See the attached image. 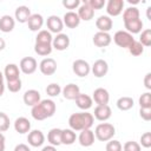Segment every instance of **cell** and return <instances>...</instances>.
Masks as SVG:
<instances>
[{
	"label": "cell",
	"mask_w": 151,
	"mask_h": 151,
	"mask_svg": "<svg viewBox=\"0 0 151 151\" xmlns=\"http://www.w3.org/2000/svg\"><path fill=\"white\" fill-rule=\"evenodd\" d=\"M134 105V101L131 97H120L118 100H117V107L120 110V111H127L130 109H132Z\"/></svg>",
	"instance_id": "1f68e13d"
},
{
	"label": "cell",
	"mask_w": 151,
	"mask_h": 151,
	"mask_svg": "<svg viewBox=\"0 0 151 151\" xmlns=\"http://www.w3.org/2000/svg\"><path fill=\"white\" fill-rule=\"evenodd\" d=\"M94 132L91 130V129H86V130H83L80 131L79 136H78V140H79V144L81 146H85V147H88L91 145H93L94 143Z\"/></svg>",
	"instance_id": "9a60e30c"
},
{
	"label": "cell",
	"mask_w": 151,
	"mask_h": 151,
	"mask_svg": "<svg viewBox=\"0 0 151 151\" xmlns=\"http://www.w3.org/2000/svg\"><path fill=\"white\" fill-rule=\"evenodd\" d=\"M27 142L31 146L33 147H39L44 144L45 142V136L40 130H32L28 132L27 136Z\"/></svg>",
	"instance_id": "4fadbf2b"
},
{
	"label": "cell",
	"mask_w": 151,
	"mask_h": 151,
	"mask_svg": "<svg viewBox=\"0 0 151 151\" xmlns=\"http://www.w3.org/2000/svg\"><path fill=\"white\" fill-rule=\"evenodd\" d=\"M55 110H57V106L52 99H44V100H40L39 104L32 107L31 114L35 120H44L46 118L52 117L55 113Z\"/></svg>",
	"instance_id": "7a4b0ae2"
},
{
	"label": "cell",
	"mask_w": 151,
	"mask_h": 151,
	"mask_svg": "<svg viewBox=\"0 0 151 151\" xmlns=\"http://www.w3.org/2000/svg\"><path fill=\"white\" fill-rule=\"evenodd\" d=\"M112 116L111 107L109 105H97L93 112V117L99 122H106Z\"/></svg>",
	"instance_id": "8fae6325"
},
{
	"label": "cell",
	"mask_w": 151,
	"mask_h": 151,
	"mask_svg": "<svg viewBox=\"0 0 151 151\" xmlns=\"http://www.w3.org/2000/svg\"><path fill=\"white\" fill-rule=\"evenodd\" d=\"M91 71L94 74V77L101 78V77L106 76V73L109 72V65L104 59H98L91 66Z\"/></svg>",
	"instance_id": "5bb4252c"
},
{
	"label": "cell",
	"mask_w": 151,
	"mask_h": 151,
	"mask_svg": "<svg viewBox=\"0 0 151 151\" xmlns=\"http://www.w3.org/2000/svg\"><path fill=\"white\" fill-rule=\"evenodd\" d=\"M5 140H6V138H5V136L0 132V143H5Z\"/></svg>",
	"instance_id": "f5cc1de1"
},
{
	"label": "cell",
	"mask_w": 151,
	"mask_h": 151,
	"mask_svg": "<svg viewBox=\"0 0 151 151\" xmlns=\"http://www.w3.org/2000/svg\"><path fill=\"white\" fill-rule=\"evenodd\" d=\"M14 130L20 134L28 133L31 131V122L25 117H19L14 122Z\"/></svg>",
	"instance_id": "cb8c5ba5"
},
{
	"label": "cell",
	"mask_w": 151,
	"mask_h": 151,
	"mask_svg": "<svg viewBox=\"0 0 151 151\" xmlns=\"http://www.w3.org/2000/svg\"><path fill=\"white\" fill-rule=\"evenodd\" d=\"M46 26H47L50 33L59 34V33H61V31L64 28V22L58 15H50L46 20Z\"/></svg>",
	"instance_id": "52a82bcc"
},
{
	"label": "cell",
	"mask_w": 151,
	"mask_h": 151,
	"mask_svg": "<svg viewBox=\"0 0 151 151\" xmlns=\"http://www.w3.org/2000/svg\"><path fill=\"white\" fill-rule=\"evenodd\" d=\"M124 9V1L123 0H109L106 4V12L107 17H118Z\"/></svg>",
	"instance_id": "9c48e42d"
},
{
	"label": "cell",
	"mask_w": 151,
	"mask_h": 151,
	"mask_svg": "<svg viewBox=\"0 0 151 151\" xmlns=\"http://www.w3.org/2000/svg\"><path fill=\"white\" fill-rule=\"evenodd\" d=\"M61 93L64 96L65 99L67 100H74L77 98V96L80 93V88L78 85L71 83V84H67L64 88H61Z\"/></svg>",
	"instance_id": "7402d4cb"
},
{
	"label": "cell",
	"mask_w": 151,
	"mask_h": 151,
	"mask_svg": "<svg viewBox=\"0 0 151 151\" xmlns=\"http://www.w3.org/2000/svg\"><path fill=\"white\" fill-rule=\"evenodd\" d=\"M74 100H76L77 106H78L80 110H84V111L91 109V107H92V104H93L92 98H91L90 96L85 94V93H79Z\"/></svg>",
	"instance_id": "83f0119b"
},
{
	"label": "cell",
	"mask_w": 151,
	"mask_h": 151,
	"mask_svg": "<svg viewBox=\"0 0 151 151\" xmlns=\"http://www.w3.org/2000/svg\"><path fill=\"white\" fill-rule=\"evenodd\" d=\"M5 47H6V42H5V40L2 38H0V51H2Z\"/></svg>",
	"instance_id": "816d5d0a"
},
{
	"label": "cell",
	"mask_w": 151,
	"mask_h": 151,
	"mask_svg": "<svg viewBox=\"0 0 151 151\" xmlns=\"http://www.w3.org/2000/svg\"><path fill=\"white\" fill-rule=\"evenodd\" d=\"M124 26L126 28V32H129L130 34H137V33H140L143 29V21L140 18L127 20V21H124Z\"/></svg>",
	"instance_id": "484cf974"
},
{
	"label": "cell",
	"mask_w": 151,
	"mask_h": 151,
	"mask_svg": "<svg viewBox=\"0 0 151 151\" xmlns=\"http://www.w3.org/2000/svg\"><path fill=\"white\" fill-rule=\"evenodd\" d=\"M0 151H5V143H0Z\"/></svg>",
	"instance_id": "db71d44e"
},
{
	"label": "cell",
	"mask_w": 151,
	"mask_h": 151,
	"mask_svg": "<svg viewBox=\"0 0 151 151\" xmlns=\"http://www.w3.org/2000/svg\"><path fill=\"white\" fill-rule=\"evenodd\" d=\"M113 41L117 46L122 47V48H129L130 45L134 41V38L132 37V34H130L126 31H117L113 35Z\"/></svg>",
	"instance_id": "277c9868"
},
{
	"label": "cell",
	"mask_w": 151,
	"mask_h": 151,
	"mask_svg": "<svg viewBox=\"0 0 151 151\" xmlns=\"http://www.w3.org/2000/svg\"><path fill=\"white\" fill-rule=\"evenodd\" d=\"M4 73L0 71V97L4 94L5 92V83H4Z\"/></svg>",
	"instance_id": "c3c4849f"
},
{
	"label": "cell",
	"mask_w": 151,
	"mask_h": 151,
	"mask_svg": "<svg viewBox=\"0 0 151 151\" xmlns=\"http://www.w3.org/2000/svg\"><path fill=\"white\" fill-rule=\"evenodd\" d=\"M52 33H50L47 29H41L38 32L35 37V44H46V45H52Z\"/></svg>",
	"instance_id": "4dcf8cb0"
},
{
	"label": "cell",
	"mask_w": 151,
	"mask_h": 151,
	"mask_svg": "<svg viewBox=\"0 0 151 151\" xmlns=\"http://www.w3.org/2000/svg\"><path fill=\"white\" fill-rule=\"evenodd\" d=\"M15 26V19L8 14H5L0 18V31L4 33H9Z\"/></svg>",
	"instance_id": "4316f807"
},
{
	"label": "cell",
	"mask_w": 151,
	"mask_h": 151,
	"mask_svg": "<svg viewBox=\"0 0 151 151\" xmlns=\"http://www.w3.org/2000/svg\"><path fill=\"white\" fill-rule=\"evenodd\" d=\"M88 5L92 7L93 11L96 9H101L106 4H105V0H87Z\"/></svg>",
	"instance_id": "f6af8a7d"
},
{
	"label": "cell",
	"mask_w": 151,
	"mask_h": 151,
	"mask_svg": "<svg viewBox=\"0 0 151 151\" xmlns=\"http://www.w3.org/2000/svg\"><path fill=\"white\" fill-rule=\"evenodd\" d=\"M139 106L142 109H151V93L150 92H144L139 97Z\"/></svg>",
	"instance_id": "74e56055"
},
{
	"label": "cell",
	"mask_w": 151,
	"mask_h": 151,
	"mask_svg": "<svg viewBox=\"0 0 151 151\" xmlns=\"http://www.w3.org/2000/svg\"><path fill=\"white\" fill-rule=\"evenodd\" d=\"M21 79H17V80H12V81H7V88L9 92L17 93L21 90Z\"/></svg>",
	"instance_id": "60d3db41"
},
{
	"label": "cell",
	"mask_w": 151,
	"mask_h": 151,
	"mask_svg": "<svg viewBox=\"0 0 151 151\" xmlns=\"http://www.w3.org/2000/svg\"><path fill=\"white\" fill-rule=\"evenodd\" d=\"M4 77L7 81L20 79V68L15 64H7L4 71Z\"/></svg>",
	"instance_id": "ffe728a7"
},
{
	"label": "cell",
	"mask_w": 151,
	"mask_h": 151,
	"mask_svg": "<svg viewBox=\"0 0 151 151\" xmlns=\"http://www.w3.org/2000/svg\"><path fill=\"white\" fill-rule=\"evenodd\" d=\"M38 67V63L33 57H25L20 60L19 64V68L22 73L25 74H32L37 71Z\"/></svg>",
	"instance_id": "8992f818"
},
{
	"label": "cell",
	"mask_w": 151,
	"mask_h": 151,
	"mask_svg": "<svg viewBox=\"0 0 151 151\" xmlns=\"http://www.w3.org/2000/svg\"><path fill=\"white\" fill-rule=\"evenodd\" d=\"M92 41L97 47H106L111 44L112 37L110 35V33H106V32H97L93 35Z\"/></svg>",
	"instance_id": "ac0fdd59"
},
{
	"label": "cell",
	"mask_w": 151,
	"mask_h": 151,
	"mask_svg": "<svg viewBox=\"0 0 151 151\" xmlns=\"http://www.w3.org/2000/svg\"><path fill=\"white\" fill-rule=\"evenodd\" d=\"M106 151H123V145L119 140L111 139L106 144Z\"/></svg>",
	"instance_id": "ab89813d"
},
{
	"label": "cell",
	"mask_w": 151,
	"mask_h": 151,
	"mask_svg": "<svg viewBox=\"0 0 151 151\" xmlns=\"http://www.w3.org/2000/svg\"><path fill=\"white\" fill-rule=\"evenodd\" d=\"M144 85L147 90H151V73H146L145 74V78H144Z\"/></svg>",
	"instance_id": "7dc6e473"
},
{
	"label": "cell",
	"mask_w": 151,
	"mask_h": 151,
	"mask_svg": "<svg viewBox=\"0 0 151 151\" xmlns=\"http://www.w3.org/2000/svg\"><path fill=\"white\" fill-rule=\"evenodd\" d=\"M26 24L32 32H38V31H41V27L44 25V18L41 14H38V13L31 14V17Z\"/></svg>",
	"instance_id": "d6986e66"
},
{
	"label": "cell",
	"mask_w": 151,
	"mask_h": 151,
	"mask_svg": "<svg viewBox=\"0 0 151 151\" xmlns=\"http://www.w3.org/2000/svg\"><path fill=\"white\" fill-rule=\"evenodd\" d=\"M133 19H139V9L137 7H127L123 12V21L127 20H133Z\"/></svg>",
	"instance_id": "d6a6232c"
},
{
	"label": "cell",
	"mask_w": 151,
	"mask_h": 151,
	"mask_svg": "<svg viewBox=\"0 0 151 151\" xmlns=\"http://www.w3.org/2000/svg\"><path fill=\"white\" fill-rule=\"evenodd\" d=\"M22 99H24V103H25V105H27V106H31V107H33V106H35L37 104H39L40 103V93H39V91H37V90H27L25 93H24V97H22Z\"/></svg>",
	"instance_id": "e0dca14e"
},
{
	"label": "cell",
	"mask_w": 151,
	"mask_h": 151,
	"mask_svg": "<svg viewBox=\"0 0 151 151\" xmlns=\"http://www.w3.org/2000/svg\"><path fill=\"white\" fill-rule=\"evenodd\" d=\"M52 50H53L52 45H46V44H35L34 45V52L41 57L50 55L52 53Z\"/></svg>",
	"instance_id": "836d02e7"
},
{
	"label": "cell",
	"mask_w": 151,
	"mask_h": 151,
	"mask_svg": "<svg viewBox=\"0 0 151 151\" xmlns=\"http://www.w3.org/2000/svg\"><path fill=\"white\" fill-rule=\"evenodd\" d=\"M47 142L50 143V145L53 146H59L61 144V129H51L47 133Z\"/></svg>",
	"instance_id": "f1b7e54d"
},
{
	"label": "cell",
	"mask_w": 151,
	"mask_h": 151,
	"mask_svg": "<svg viewBox=\"0 0 151 151\" xmlns=\"http://www.w3.org/2000/svg\"><path fill=\"white\" fill-rule=\"evenodd\" d=\"M127 50H129V52H130L132 55H134V57H139V55L143 54V52H144V46H143L139 41L134 40V41L130 45V47H129Z\"/></svg>",
	"instance_id": "d590c367"
},
{
	"label": "cell",
	"mask_w": 151,
	"mask_h": 151,
	"mask_svg": "<svg viewBox=\"0 0 151 151\" xmlns=\"http://www.w3.org/2000/svg\"><path fill=\"white\" fill-rule=\"evenodd\" d=\"M14 151H31V149L26 144H18L14 147Z\"/></svg>",
	"instance_id": "681fc988"
},
{
	"label": "cell",
	"mask_w": 151,
	"mask_h": 151,
	"mask_svg": "<svg viewBox=\"0 0 151 151\" xmlns=\"http://www.w3.org/2000/svg\"><path fill=\"white\" fill-rule=\"evenodd\" d=\"M63 22L66 27L68 28H76L79 26L80 24V19L78 17V14L73 11H70V12H66L64 14V18H63Z\"/></svg>",
	"instance_id": "44dd1931"
},
{
	"label": "cell",
	"mask_w": 151,
	"mask_h": 151,
	"mask_svg": "<svg viewBox=\"0 0 151 151\" xmlns=\"http://www.w3.org/2000/svg\"><path fill=\"white\" fill-rule=\"evenodd\" d=\"M46 93L50 97H58L61 93V87L59 84L57 83H51L50 85H47L46 87Z\"/></svg>",
	"instance_id": "8d00e7d4"
},
{
	"label": "cell",
	"mask_w": 151,
	"mask_h": 151,
	"mask_svg": "<svg viewBox=\"0 0 151 151\" xmlns=\"http://www.w3.org/2000/svg\"><path fill=\"white\" fill-rule=\"evenodd\" d=\"M77 139V134L76 131H73L72 129H64L61 130V144L65 145H71L76 142Z\"/></svg>",
	"instance_id": "f546056e"
},
{
	"label": "cell",
	"mask_w": 151,
	"mask_h": 151,
	"mask_svg": "<svg viewBox=\"0 0 151 151\" xmlns=\"http://www.w3.org/2000/svg\"><path fill=\"white\" fill-rule=\"evenodd\" d=\"M138 41H139L144 47L151 46V29H150V28H146V29L142 31Z\"/></svg>",
	"instance_id": "e575fe53"
},
{
	"label": "cell",
	"mask_w": 151,
	"mask_h": 151,
	"mask_svg": "<svg viewBox=\"0 0 151 151\" xmlns=\"http://www.w3.org/2000/svg\"><path fill=\"white\" fill-rule=\"evenodd\" d=\"M70 46V38L65 33H59L57 34L53 40H52V47L55 48L57 51H65Z\"/></svg>",
	"instance_id": "30bf717a"
},
{
	"label": "cell",
	"mask_w": 151,
	"mask_h": 151,
	"mask_svg": "<svg viewBox=\"0 0 151 151\" xmlns=\"http://www.w3.org/2000/svg\"><path fill=\"white\" fill-rule=\"evenodd\" d=\"M63 6L67 9H76L80 6L79 0H63Z\"/></svg>",
	"instance_id": "ee69618b"
},
{
	"label": "cell",
	"mask_w": 151,
	"mask_h": 151,
	"mask_svg": "<svg viewBox=\"0 0 151 151\" xmlns=\"http://www.w3.org/2000/svg\"><path fill=\"white\" fill-rule=\"evenodd\" d=\"M140 144L145 149L151 147V132H145L140 136Z\"/></svg>",
	"instance_id": "7bdbcfd3"
},
{
	"label": "cell",
	"mask_w": 151,
	"mask_h": 151,
	"mask_svg": "<svg viewBox=\"0 0 151 151\" xmlns=\"http://www.w3.org/2000/svg\"><path fill=\"white\" fill-rule=\"evenodd\" d=\"M92 100H94V103L97 105H107L109 104V100H110L109 91L106 88H103V87L96 88L93 91Z\"/></svg>",
	"instance_id": "7c38bea8"
},
{
	"label": "cell",
	"mask_w": 151,
	"mask_h": 151,
	"mask_svg": "<svg viewBox=\"0 0 151 151\" xmlns=\"http://www.w3.org/2000/svg\"><path fill=\"white\" fill-rule=\"evenodd\" d=\"M29 17H31V9H29V7L24 6V5L17 7V9L14 12V19L18 22L25 24V22H27V20L29 19Z\"/></svg>",
	"instance_id": "d4e9b609"
},
{
	"label": "cell",
	"mask_w": 151,
	"mask_h": 151,
	"mask_svg": "<svg viewBox=\"0 0 151 151\" xmlns=\"http://www.w3.org/2000/svg\"><path fill=\"white\" fill-rule=\"evenodd\" d=\"M41 151H57V147L53 145H46L41 149Z\"/></svg>",
	"instance_id": "f907efd6"
},
{
	"label": "cell",
	"mask_w": 151,
	"mask_h": 151,
	"mask_svg": "<svg viewBox=\"0 0 151 151\" xmlns=\"http://www.w3.org/2000/svg\"><path fill=\"white\" fill-rule=\"evenodd\" d=\"M123 151H142V147L139 143L129 140L123 145Z\"/></svg>",
	"instance_id": "b9f144b4"
},
{
	"label": "cell",
	"mask_w": 151,
	"mask_h": 151,
	"mask_svg": "<svg viewBox=\"0 0 151 151\" xmlns=\"http://www.w3.org/2000/svg\"><path fill=\"white\" fill-rule=\"evenodd\" d=\"M139 116L142 117V119L149 122L151 119V109H142L139 110Z\"/></svg>",
	"instance_id": "bcb514c9"
},
{
	"label": "cell",
	"mask_w": 151,
	"mask_h": 151,
	"mask_svg": "<svg viewBox=\"0 0 151 151\" xmlns=\"http://www.w3.org/2000/svg\"><path fill=\"white\" fill-rule=\"evenodd\" d=\"M93 122H94L93 114L86 111L72 113L68 118L70 129H72L73 131H83L86 129H91Z\"/></svg>",
	"instance_id": "6da1fadb"
},
{
	"label": "cell",
	"mask_w": 151,
	"mask_h": 151,
	"mask_svg": "<svg viewBox=\"0 0 151 151\" xmlns=\"http://www.w3.org/2000/svg\"><path fill=\"white\" fill-rule=\"evenodd\" d=\"M72 70H73L76 76L83 78V77H87L88 76V73L91 72V66H90V64L86 60L77 59L72 64Z\"/></svg>",
	"instance_id": "5b68a950"
},
{
	"label": "cell",
	"mask_w": 151,
	"mask_h": 151,
	"mask_svg": "<svg viewBox=\"0 0 151 151\" xmlns=\"http://www.w3.org/2000/svg\"><path fill=\"white\" fill-rule=\"evenodd\" d=\"M116 134V129L110 123H100L96 126L94 137L100 142H109Z\"/></svg>",
	"instance_id": "3957f363"
},
{
	"label": "cell",
	"mask_w": 151,
	"mask_h": 151,
	"mask_svg": "<svg viewBox=\"0 0 151 151\" xmlns=\"http://www.w3.org/2000/svg\"><path fill=\"white\" fill-rule=\"evenodd\" d=\"M9 118L6 113L4 112H0V132H5L9 129Z\"/></svg>",
	"instance_id": "f35d334b"
},
{
	"label": "cell",
	"mask_w": 151,
	"mask_h": 151,
	"mask_svg": "<svg viewBox=\"0 0 151 151\" xmlns=\"http://www.w3.org/2000/svg\"><path fill=\"white\" fill-rule=\"evenodd\" d=\"M78 17L80 20L84 21H90L91 19H93L94 17V11L92 9V7L88 5L87 1H84L79 7H78Z\"/></svg>",
	"instance_id": "2e32d148"
},
{
	"label": "cell",
	"mask_w": 151,
	"mask_h": 151,
	"mask_svg": "<svg viewBox=\"0 0 151 151\" xmlns=\"http://www.w3.org/2000/svg\"><path fill=\"white\" fill-rule=\"evenodd\" d=\"M39 70L44 76H52L57 71V61L53 58H45L40 61Z\"/></svg>",
	"instance_id": "ba28073f"
},
{
	"label": "cell",
	"mask_w": 151,
	"mask_h": 151,
	"mask_svg": "<svg viewBox=\"0 0 151 151\" xmlns=\"http://www.w3.org/2000/svg\"><path fill=\"white\" fill-rule=\"evenodd\" d=\"M112 26H113V21L107 15H100L96 20V27L99 29V32H106V33H109V31H111Z\"/></svg>",
	"instance_id": "603a6c76"
}]
</instances>
